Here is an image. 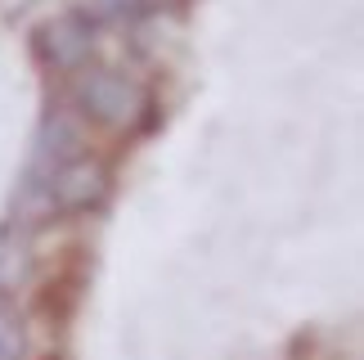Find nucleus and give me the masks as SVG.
I'll return each instance as SVG.
<instances>
[{
  "mask_svg": "<svg viewBox=\"0 0 364 360\" xmlns=\"http://www.w3.org/2000/svg\"><path fill=\"white\" fill-rule=\"evenodd\" d=\"M59 95L81 113L90 131L100 135H117V140H135V135L153 131L158 122V95L139 73L117 63L95 59L68 81H59Z\"/></svg>",
  "mask_w": 364,
  "mask_h": 360,
  "instance_id": "obj_1",
  "label": "nucleus"
},
{
  "mask_svg": "<svg viewBox=\"0 0 364 360\" xmlns=\"http://www.w3.org/2000/svg\"><path fill=\"white\" fill-rule=\"evenodd\" d=\"M41 189H46V203H50V221L59 226V221H90L108 212V203H113L117 194V167L113 158H104L100 149H81L77 158L59 162L46 180H41Z\"/></svg>",
  "mask_w": 364,
  "mask_h": 360,
  "instance_id": "obj_2",
  "label": "nucleus"
},
{
  "mask_svg": "<svg viewBox=\"0 0 364 360\" xmlns=\"http://www.w3.org/2000/svg\"><path fill=\"white\" fill-rule=\"evenodd\" d=\"M100 36L104 32H95L77 9L50 14V18H41L32 27V59L46 77L68 81L73 73H81L86 63L100 59Z\"/></svg>",
  "mask_w": 364,
  "mask_h": 360,
  "instance_id": "obj_3",
  "label": "nucleus"
},
{
  "mask_svg": "<svg viewBox=\"0 0 364 360\" xmlns=\"http://www.w3.org/2000/svg\"><path fill=\"white\" fill-rule=\"evenodd\" d=\"M90 135L95 131L81 122V113L63 100V95H59V100H50L46 113H41V122H36V131H32V149H27V162H23L18 176L46 180L59 162L77 158L81 149H90Z\"/></svg>",
  "mask_w": 364,
  "mask_h": 360,
  "instance_id": "obj_4",
  "label": "nucleus"
},
{
  "mask_svg": "<svg viewBox=\"0 0 364 360\" xmlns=\"http://www.w3.org/2000/svg\"><path fill=\"white\" fill-rule=\"evenodd\" d=\"M36 230L18 221H0V307H18L36 293L41 284V253H36Z\"/></svg>",
  "mask_w": 364,
  "mask_h": 360,
  "instance_id": "obj_5",
  "label": "nucleus"
},
{
  "mask_svg": "<svg viewBox=\"0 0 364 360\" xmlns=\"http://www.w3.org/2000/svg\"><path fill=\"white\" fill-rule=\"evenodd\" d=\"M68 9H77L95 32H117V27H131L139 23V9L135 0H73Z\"/></svg>",
  "mask_w": 364,
  "mask_h": 360,
  "instance_id": "obj_6",
  "label": "nucleus"
},
{
  "mask_svg": "<svg viewBox=\"0 0 364 360\" xmlns=\"http://www.w3.org/2000/svg\"><path fill=\"white\" fill-rule=\"evenodd\" d=\"M0 360H32V342H27L18 307H0Z\"/></svg>",
  "mask_w": 364,
  "mask_h": 360,
  "instance_id": "obj_7",
  "label": "nucleus"
},
{
  "mask_svg": "<svg viewBox=\"0 0 364 360\" xmlns=\"http://www.w3.org/2000/svg\"><path fill=\"white\" fill-rule=\"evenodd\" d=\"M139 18H176V14L189 9V0H135Z\"/></svg>",
  "mask_w": 364,
  "mask_h": 360,
  "instance_id": "obj_8",
  "label": "nucleus"
}]
</instances>
